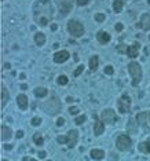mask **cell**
Here are the masks:
<instances>
[{"label": "cell", "mask_w": 150, "mask_h": 161, "mask_svg": "<svg viewBox=\"0 0 150 161\" xmlns=\"http://www.w3.org/2000/svg\"><path fill=\"white\" fill-rule=\"evenodd\" d=\"M53 4L50 0H37L33 6V18L40 26L48 25L53 18Z\"/></svg>", "instance_id": "cell-1"}, {"label": "cell", "mask_w": 150, "mask_h": 161, "mask_svg": "<svg viewBox=\"0 0 150 161\" xmlns=\"http://www.w3.org/2000/svg\"><path fill=\"white\" fill-rule=\"evenodd\" d=\"M128 72L131 76V84L132 87H138L142 80V66L135 61H131L128 64Z\"/></svg>", "instance_id": "cell-2"}, {"label": "cell", "mask_w": 150, "mask_h": 161, "mask_svg": "<svg viewBox=\"0 0 150 161\" xmlns=\"http://www.w3.org/2000/svg\"><path fill=\"white\" fill-rule=\"evenodd\" d=\"M61 101L58 99L57 97H53L51 99H48L47 102L43 105V109H44V112L47 114H50V116H54V114H58L59 112H61Z\"/></svg>", "instance_id": "cell-3"}, {"label": "cell", "mask_w": 150, "mask_h": 161, "mask_svg": "<svg viewBox=\"0 0 150 161\" xmlns=\"http://www.w3.org/2000/svg\"><path fill=\"white\" fill-rule=\"evenodd\" d=\"M68 31L72 35V37H81L84 35V26L81 22L76 20H70L68 22Z\"/></svg>", "instance_id": "cell-4"}, {"label": "cell", "mask_w": 150, "mask_h": 161, "mask_svg": "<svg viewBox=\"0 0 150 161\" xmlns=\"http://www.w3.org/2000/svg\"><path fill=\"white\" fill-rule=\"evenodd\" d=\"M131 98L128 94H124L117 99V109H119L120 114H125L131 110Z\"/></svg>", "instance_id": "cell-5"}, {"label": "cell", "mask_w": 150, "mask_h": 161, "mask_svg": "<svg viewBox=\"0 0 150 161\" xmlns=\"http://www.w3.org/2000/svg\"><path fill=\"white\" fill-rule=\"evenodd\" d=\"M116 147L120 152H128L132 149V141L128 135H119L116 139Z\"/></svg>", "instance_id": "cell-6"}, {"label": "cell", "mask_w": 150, "mask_h": 161, "mask_svg": "<svg viewBox=\"0 0 150 161\" xmlns=\"http://www.w3.org/2000/svg\"><path fill=\"white\" fill-rule=\"evenodd\" d=\"M101 120L108 125H113L114 123L117 121L116 112H114L113 109H105V110L102 112V114H101Z\"/></svg>", "instance_id": "cell-7"}, {"label": "cell", "mask_w": 150, "mask_h": 161, "mask_svg": "<svg viewBox=\"0 0 150 161\" xmlns=\"http://www.w3.org/2000/svg\"><path fill=\"white\" fill-rule=\"evenodd\" d=\"M66 146L70 147V149H73V147H76V145H77L79 142V131L76 130H70L69 132L66 134Z\"/></svg>", "instance_id": "cell-8"}, {"label": "cell", "mask_w": 150, "mask_h": 161, "mask_svg": "<svg viewBox=\"0 0 150 161\" xmlns=\"http://www.w3.org/2000/svg\"><path fill=\"white\" fill-rule=\"evenodd\" d=\"M70 54L69 51L66 50H61V51H57L55 54H54V62L55 64H64V62H66L68 59H69Z\"/></svg>", "instance_id": "cell-9"}, {"label": "cell", "mask_w": 150, "mask_h": 161, "mask_svg": "<svg viewBox=\"0 0 150 161\" xmlns=\"http://www.w3.org/2000/svg\"><path fill=\"white\" fill-rule=\"evenodd\" d=\"M139 127H141V125H139V123L136 119H132V117H131V119L127 121V131L131 134V135H136L138 131H139Z\"/></svg>", "instance_id": "cell-10"}, {"label": "cell", "mask_w": 150, "mask_h": 161, "mask_svg": "<svg viewBox=\"0 0 150 161\" xmlns=\"http://www.w3.org/2000/svg\"><path fill=\"white\" fill-rule=\"evenodd\" d=\"M138 26L141 29H143L145 32L150 31V14H149V13H146V14H142L141 22L138 24Z\"/></svg>", "instance_id": "cell-11"}, {"label": "cell", "mask_w": 150, "mask_h": 161, "mask_svg": "<svg viewBox=\"0 0 150 161\" xmlns=\"http://www.w3.org/2000/svg\"><path fill=\"white\" fill-rule=\"evenodd\" d=\"M139 48H141V46H139V43H134V44H131L130 47L127 48V55L130 57L131 59L136 58V57L139 55Z\"/></svg>", "instance_id": "cell-12"}, {"label": "cell", "mask_w": 150, "mask_h": 161, "mask_svg": "<svg viewBox=\"0 0 150 161\" xmlns=\"http://www.w3.org/2000/svg\"><path fill=\"white\" fill-rule=\"evenodd\" d=\"M110 39H112L110 35L105 31H99L97 33V40L99 42V44H108V43L110 42Z\"/></svg>", "instance_id": "cell-13"}, {"label": "cell", "mask_w": 150, "mask_h": 161, "mask_svg": "<svg viewBox=\"0 0 150 161\" xmlns=\"http://www.w3.org/2000/svg\"><path fill=\"white\" fill-rule=\"evenodd\" d=\"M17 103H18V108L21 109V110H26L28 109V97H26L25 94H20L17 97Z\"/></svg>", "instance_id": "cell-14"}, {"label": "cell", "mask_w": 150, "mask_h": 161, "mask_svg": "<svg viewBox=\"0 0 150 161\" xmlns=\"http://www.w3.org/2000/svg\"><path fill=\"white\" fill-rule=\"evenodd\" d=\"M90 156H91V158L92 160H95V161H101V160H103L105 158V152H103L102 149H92L91 152H90Z\"/></svg>", "instance_id": "cell-15"}, {"label": "cell", "mask_w": 150, "mask_h": 161, "mask_svg": "<svg viewBox=\"0 0 150 161\" xmlns=\"http://www.w3.org/2000/svg\"><path fill=\"white\" fill-rule=\"evenodd\" d=\"M103 132H105V123H103L102 120H97V121H95V125H94L95 136H101Z\"/></svg>", "instance_id": "cell-16"}, {"label": "cell", "mask_w": 150, "mask_h": 161, "mask_svg": "<svg viewBox=\"0 0 150 161\" xmlns=\"http://www.w3.org/2000/svg\"><path fill=\"white\" fill-rule=\"evenodd\" d=\"M138 150L143 154H150V138H147L146 141L141 142L138 145Z\"/></svg>", "instance_id": "cell-17"}, {"label": "cell", "mask_w": 150, "mask_h": 161, "mask_svg": "<svg viewBox=\"0 0 150 161\" xmlns=\"http://www.w3.org/2000/svg\"><path fill=\"white\" fill-rule=\"evenodd\" d=\"M13 138V130L7 125H3L2 127V139L3 141H9V139Z\"/></svg>", "instance_id": "cell-18"}, {"label": "cell", "mask_w": 150, "mask_h": 161, "mask_svg": "<svg viewBox=\"0 0 150 161\" xmlns=\"http://www.w3.org/2000/svg\"><path fill=\"white\" fill-rule=\"evenodd\" d=\"M147 117H149V113H146V112H141V113L136 116V120H138L141 127H145V124L147 123Z\"/></svg>", "instance_id": "cell-19"}, {"label": "cell", "mask_w": 150, "mask_h": 161, "mask_svg": "<svg viewBox=\"0 0 150 161\" xmlns=\"http://www.w3.org/2000/svg\"><path fill=\"white\" fill-rule=\"evenodd\" d=\"M10 99V95H9V91H7L6 87H2V108H4V106L7 105V102H9Z\"/></svg>", "instance_id": "cell-20"}, {"label": "cell", "mask_w": 150, "mask_h": 161, "mask_svg": "<svg viewBox=\"0 0 150 161\" xmlns=\"http://www.w3.org/2000/svg\"><path fill=\"white\" fill-rule=\"evenodd\" d=\"M99 66V57L98 55H92L90 59V69L91 70H97Z\"/></svg>", "instance_id": "cell-21"}, {"label": "cell", "mask_w": 150, "mask_h": 161, "mask_svg": "<svg viewBox=\"0 0 150 161\" xmlns=\"http://www.w3.org/2000/svg\"><path fill=\"white\" fill-rule=\"evenodd\" d=\"M48 94V90L44 88V87H37V88H35V95H36L37 98H44L47 97Z\"/></svg>", "instance_id": "cell-22"}, {"label": "cell", "mask_w": 150, "mask_h": 161, "mask_svg": "<svg viewBox=\"0 0 150 161\" xmlns=\"http://www.w3.org/2000/svg\"><path fill=\"white\" fill-rule=\"evenodd\" d=\"M35 43H36L37 46H43L46 43V36L44 33H42V32H37L36 35H35Z\"/></svg>", "instance_id": "cell-23"}, {"label": "cell", "mask_w": 150, "mask_h": 161, "mask_svg": "<svg viewBox=\"0 0 150 161\" xmlns=\"http://www.w3.org/2000/svg\"><path fill=\"white\" fill-rule=\"evenodd\" d=\"M123 7H124V2L123 0H114L113 2V10L116 13H121Z\"/></svg>", "instance_id": "cell-24"}, {"label": "cell", "mask_w": 150, "mask_h": 161, "mask_svg": "<svg viewBox=\"0 0 150 161\" xmlns=\"http://www.w3.org/2000/svg\"><path fill=\"white\" fill-rule=\"evenodd\" d=\"M33 143H36L37 146H43V145H44V139H43V136L40 135L39 132L33 135Z\"/></svg>", "instance_id": "cell-25"}, {"label": "cell", "mask_w": 150, "mask_h": 161, "mask_svg": "<svg viewBox=\"0 0 150 161\" xmlns=\"http://www.w3.org/2000/svg\"><path fill=\"white\" fill-rule=\"evenodd\" d=\"M57 81H58V84L59 86H66L68 84V77L65 75H61V76H58V79H57Z\"/></svg>", "instance_id": "cell-26"}, {"label": "cell", "mask_w": 150, "mask_h": 161, "mask_svg": "<svg viewBox=\"0 0 150 161\" xmlns=\"http://www.w3.org/2000/svg\"><path fill=\"white\" fill-rule=\"evenodd\" d=\"M86 120H87V117L84 116V114H81V116H77L75 119V124L76 125H81V124H84V123H86Z\"/></svg>", "instance_id": "cell-27"}, {"label": "cell", "mask_w": 150, "mask_h": 161, "mask_svg": "<svg viewBox=\"0 0 150 161\" xmlns=\"http://www.w3.org/2000/svg\"><path fill=\"white\" fill-rule=\"evenodd\" d=\"M31 124L33 125V127H39V125L42 124V119H40V117H33V119L31 120Z\"/></svg>", "instance_id": "cell-28"}, {"label": "cell", "mask_w": 150, "mask_h": 161, "mask_svg": "<svg viewBox=\"0 0 150 161\" xmlns=\"http://www.w3.org/2000/svg\"><path fill=\"white\" fill-rule=\"evenodd\" d=\"M83 70H84V65H80V66H77V69L73 72V76H75V77H79V76L83 73Z\"/></svg>", "instance_id": "cell-29"}, {"label": "cell", "mask_w": 150, "mask_h": 161, "mask_svg": "<svg viewBox=\"0 0 150 161\" xmlns=\"http://www.w3.org/2000/svg\"><path fill=\"white\" fill-rule=\"evenodd\" d=\"M105 20H106V15L102 14V13H98V14L95 15V21H97V22H103Z\"/></svg>", "instance_id": "cell-30"}, {"label": "cell", "mask_w": 150, "mask_h": 161, "mask_svg": "<svg viewBox=\"0 0 150 161\" xmlns=\"http://www.w3.org/2000/svg\"><path fill=\"white\" fill-rule=\"evenodd\" d=\"M69 113H70V114H73V116H76V114L80 113V109H79L77 106H72V108L69 109Z\"/></svg>", "instance_id": "cell-31"}, {"label": "cell", "mask_w": 150, "mask_h": 161, "mask_svg": "<svg viewBox=\"0 0 150 161\" xmlns=\"http://www.w3.org/2000/svg\"><path fill=\"white\" fill-rule=\"evenodd\" d=\"M105 73L106 75H109V76H112L114 73V69H113V66H110V65H108V66L105 68Z\"/></svg>", "instance_id": "cell-32"}, {"label": "cell", "mask_w": 150, "mask_h": 161, "mask_svg": "<svg viewBox=\"0 0 150 161\" xmlns=\"http://www.w3.org/2000/svg\"><path fill=\"white\" fill-rule=\"evenodd\" d=\"M76 3H77V6L83 7V6H87V4L90 3V0H76Z\"/></svg>", "instance_id": "cell-33"}, {"label": "cell", "mask_w": 150, "mask_h": 161, "mask_svg": "<svg viewBox=\"0 0 150 161\" xmlns=\"http://www.w3.org/2000/svg\"><path fill=\"white\" fill-rule=\"evenodd\" d=\"M114 28H116L117 32H121L123 29H124V25H123L121 22H119V24H116V26H114Z\"/></svg>", "instance_id": "cell-34"}, {"label": "cell", "mask_w": 150, "mask_h": 161, "mask_svg": "<svg viewBox=\"0 0 150 161\" xmlns=\"http://www.w3.org/2000/svg\"><path fill=\"white\" fill-rule=\"evenodd\" d=\"M64 124H65V120L62 119V117H59V119L57 120V125H58V127H62Z\"/></svg>", "instance_id": "cell-35"}, {"label": "cell", "mask_w": 150, "mask_h": 161, "mask_svg": "<svg viewBox=\"0 0 150 161\" xmlns=\"http://www.w3.org/2000/svg\"><path fill=\"white\" fill-rule=\"evenodd\" d=\"M15 136H17V139H21V138H24V131H22V130L17 131V134H15Z\"/></svg>", "instance_id": "cell-36"}, {"label": "cell", "mask_w": 150, "mask_h": 161, "mask_svg": "<svg viewBox=\"0 0 150 161\" xmlns=\"http://www.w3.org/2000/svg\"><path fill=\"white\" fill-rule=\"evenodd\" d=\"M46 156H47L46 152H39V158H46Z\"/></svg>", "instance_id": "cell-37"}, {"label": "cell", "mask_w": 150, "mask_h": 161, "mask_svg": "<svg viewBox=\"0 0 150 161\" xmlns=\"http://www.w3.org/2000/svg\"><path fill=\"white\" fill-rule=\"evenodd\" d=\"M4 149H6V150H11L13 149V145H4Z\"/></svg>", "instance_id": "cell-38"}, {"label": "cell", "mask_w": 150, "mask_h": 161, "mask_svg": "<svg viewBox=\"0 0 150 161\" xmlns=\"http://www.w3.org/2000/svg\"><path fill=\"white\" fill-rule=\"evenodd\" d=\"M57 29H58V25H57V24H53V25H51V31H57Z\"/></svg>", "instance_id": "cell-39"}, {"label": "cell", "mask_w": 150, "mask_h": 161, "mask_svg": "<svg viewBox=\"0 0 150 161\" xmlns=\"http://www.w3.org/2000/svg\"><path fill=\"white\" fill-rule=\"evenodd\" d=\"M22 161H37V160H33V158H31V157H25Z\"/></svg>", "instance_id": "cell-40"}, {"label": "cell", "mask_w": 150, "mask_h": 161, "mask_svg": "<svg viewBox=\"0 0 150 161\" xmlns=\"http://www.w3.org/2000/svg\"><path fill=\"white\" fill-rule=\"evenodd\" d=\"M21 88L25 91V90H28V86H26V84H22V86H21Z\"/></svg>", "instance_id": "cell-41"}, {"label": "cell", "mask_w": 150, "mask_h": 161, "mask_svg": "<svg viewBox=\"0 0 150 161\" xmlns=\"http://www.w3.org/2000/svg\"><path fill=\"white\" fill-rule=\"evenodd\" d=\"M20 79H21V80H24V79H26V76L24 75V73H21V75H20Z\"/></svg>", "instance_id": "cell-42"}, {"label": "cell", "mask_w": 150, "mask_h": 161, "mask_svg": "<svg viewBox=\"0 0 150 161\" xmlns=\"http://www.w3.org/2000/svg\"><path fill=\"white\" fill-rule=\"evenodd\" d=\"M66 101H68V102H72V101H75V99H73L72 97H68V98H66Z\"/></svg>", "instance_id": "cell-43"}, {"label": "cell", "mask_w": 150, "mask_h": 161, "mask_svg": "<svg viewBox=\"0 0 150 161\" xmlns=\"http://www.w3.org/2000/svg\"><path fill=\"white\" fill-rule=\"evenodd\" d=\"M75 61H76V62L79 61V55H77V54H75Z\"/></svg>", "instance_id": "cell-44"}, {"label": "cell", "mask_w": 150, "mask_h": 161, "mask_svg": "<svg viewBox=\"0 0 150 161\" xmlns=\"http://www.w3.org/2000/svg\"><path fill=\"white\" fill-rule=\"evenodd\" d=\"M4 68H6V69H10L11 66H10V64H6V65H4Z\"/></svg>", "instance_id": "cell-45"}, {"label": "cell", "mask_w": 150, "mask_h": 161, "mask_svg": "<svg viewBox=\"0 0 150 161\" xmlns=\"http://www.w3.org/2000/svg\"><path fill=\"white\" fill-rule=\"evenodd\" d=\"M149 123H150V112H149Z\"/></svg>", "instance_id": "cell-46"}, {"label": "cell", "mask_w": 150, "mask_h": 161, "mask_svg": "<svg viewBox=\"0 0 150 161\" xmlns=\"http://www.w3.org/2000/svg\"><path fill=\"white\" fill-rule=\"evenodd\" d=\"M2 161H7V160H2Z\"/></svg>", "instance_id": "cell-47"}, {"label": "cell", "mask_w": 150, "mask_h": 161, "mask_svg": "<svg viewBox=\"0 0 150 161\" xmlns=\"http://www.w3.org/2000/svg\"><path fill=\"white\" fill-rule=\"evenodd\" d=\"M149 40H150V36H149Z\"/></svg>", "instance_id": "cell-48"}, {"label": "cell", "mask_w": 150, "mask_h": 161, "mask_svg": "<svg viewBox=\"0 0 150 161\" xmlns=\"http://www.w3.org/2000/svg\"><path fill=\"white\" fill-rule=\"evenodd\" d=\"M48 161H50V160H48Z\"/></svg>", "instance_id": "cell-49"}]
</instances>
